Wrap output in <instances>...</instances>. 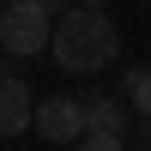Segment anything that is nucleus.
Masks as SVG:
<instances>
[{"label":"nucleus","mask_w":151,"mask_h":151,"mask_svg":"<svg viewBox=\"0 0 151 151\" xmlns=\"http://www.w3.org/2000/svg\"><path fill=\"white\" fill-rule=\"evenodd\" d=\"M48 55L60 60V73H103L121 60V30L109 24L103 6H73L55 18V42Z\"/></svg>","instance_id":"obj_1"},{"label":"nucleus","mask_w":151,"mask_h":151,"mask_svg":"<svg viewBox=\"0 0 151 151\" xmlns=\"http://www.w3.org/2000/svg\"><path fill=\"white\" fill-rule=\"evenodd\" d=\"M55 42V18H48L36 0H6V12H0V48L18 60L42 55V48Z\"/></svg>","instance_id":"obj_2"},{"label":"nucleus","mask_w":151,"mask_h":151,"mask_svg":"<svg viewBox=\"0 0 151 151\" xmlns=\"http://www.w3.org/2000/svg\"><path fill=\"white\" fill-rule=\"evenodd\" d=\"M36 133H42L48 145H79L85 133H91V103L73 97V91L42 97V103H36Z\"/></svg>","instance_id":"obj_3"},{"label":"nucleus","mask_w":151,"mask_h":151,"mask_svg":"<svg viewBox=\"0 0 151 151\" xmlns=\"http://www.w3.org/2000/svg\"><path fill=\"white\" fill-rule=\"evenodd\" d=\"M24 127H36V97L18 67H0V139H18Z\"/></svg>","instance_id":"obj_4"},{"label":"nucleus","mask_w":151,"mask_h":151,"mask_svg":"<svg viewBox=\"0 0 151 151\" xmlns=\"http://www.w3.org/2000/svg\"><path fill=\"white\" fill-rule=\"evenodd\" d=\"M85 103H91V133H121V139H127V127H133V103H127V97L91 91Z\"/></svg>","instance_id":"obj_5"},{"label":"nucleus","mask_w":151,"mask_h":151,"mask_svg":"<svg viewBox=\"0 0 151 151\" xmlns=\"http://www.w3.org/2000/svg\"><path fill=\"white\" fill-rule=\"evenodd\" d=\"M121 97L133 103V115H151V67H127V79H121Z\"/></svg>","instance_id":"obj_6"},{"label":"nucleus","mask_w":151,"mask_h":151,"mask_svg":"<svg viewBox=\"0 0 151 151\" xmlns=\"http://www.w3.org/2000/svg\"><path fill=\"white\" fill-rule=\"evenodd\" d=\"M73 151H127V139H121V133H85Z\"/></svg>","instance_id":"obj_7"},{"label":"nucleus","mask_w":151,"mask_h":151,"mask_svg":"<svg viewBox=\"0 0 151 151\" xmlns=\"http://www.w3.org/2000/svg\"><path fill=\"white\" fill-rule=\"evenodd\" d=\"M36 6H42L48 18H60V12H73V6H79V0H36Z\"/></svg>","instance_id":"obj_8"},{"label":"nucleus","mask_w":151,"mask_h":151,"mask_svg":"<svg viewBox=\"0 0 151 151\" xmlns=\"http://www.w3.org/2000/svg\"><path fill=\"white\" fill-rule=\"evenodd\" d=\"M133 121H139V145L151 151V115H133Z\"/></svg>","instance_id":"obj_9"},{"label":"nucleus","mask_w":151,"mask_h":151,"mask_svg":"<svg viewBox=\"0 0 151 151\" xmlns=\"http://www.w3.org/2000/svg\"><path fill=\"white\" fill-rule=\"evenodd\" d=\"M79 6H109V0H79Z\"/></svg>","instance_id":"obj_10"},{"label":"nucleus","mask_w":151,"mask_h":151,"mask_svg":"<svg viewBox=\"0 0 151 151\" xmlns=\"http://www.w3.org/2000/svg\"><path fill=\"white\" fill-rule=\"evenodd\" d=\"M0 12H6V0H0Z\"/></svg>","instance_id":"obj_11"}]
</instances>
